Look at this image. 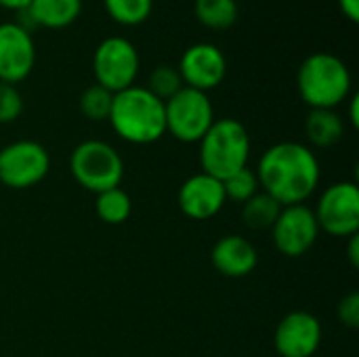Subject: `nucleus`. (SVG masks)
I'll return each instance as SVG.
<instances>
[{
    "label": "nucleus",
    "instance_id": "nucleus-1",
    "mask_svg": "<svg viewBox=\"0 0 359 357\" xmlns=\"http://www.w3.org/2000/svg\"><path fill=\"white\" fill-rule=\"evenodd\" d=\"M261 191L282 206L305 204L320 187L322 166L313 149L299 141H282L267 147L255 168Z\"/></svg>",
    "mask_w": 359,
    "mask_h": 357
},
{
    "label": "nucleus",
    "instance_id": "nucleus-2",
    "mask_svg": "<svg viewBox=\"0 0 359 357\" xmlns=\"http://www.w3.org/2000/svg\"><path fill=\"white\" fill-rule=\"evenodd\" d=\"M107 122L114 133L130 145H151L166 135L164 101L145 86H128L114 93Z\"/></svg>",
    "mask_w": 359,
    "mask_h": 357
},
{
    "label": "nucleus",
    "instance_id": "nucleus-3",
    "mask_svg": "<svg viewBox=\"0 0 359 357\" xmlns=\"http://www.w3.org/2000/svg\"><path fill=\"white\" fill-rule=\"evenodd\" d=\"M297 88L309 109H337L353 95V78L341 57L320 50L299 65Z\"/></svg>",
    "mask_w": 359,
    "mask_h": 357
},
{
    "label": "nucleus",
    "instance_id": "nucleus-4",
    "mask_svg": "<svg viewBox=\"0 0 359 357\" xmlns=\"http://www.w3.org/2000/svg\"><path fill=\"white\" fill-rule=\"evenodd\" d=\"M198 147L202 173L223 181L248 166L252 143L246 126L240 120L219 118L198 141Z\"/></svg>",
    "mask_w": 359,
    "mask_h": 357
},
{
    "label": "nucleus",
    "instance_id": "nucleus-5",
    "mask_svg": "<svg viewBox=\"0 0 359 357\" xmlns=\"http://www.w3.org/2000/svg\"><path fill=\"white\" fill-rule=\"evenodd\" d=\"M69 173L80 187L95 196L120 187L124 179V160L120 151L101 139H86L69 154Z\"/></svg>",
    "mask_w": 359,
    "mask_h": 357
},
{
    "label": "nucleus",
    "instance_id": "nucleus-6",
    "mask_svg": "<svg viewBox=\"0 0 359 357\" xmlns=\"http://www.w3.org/2000/svg\"><path fill=\"white\" fill-rule=\"evenodd\" d=\"M166 133L181 143H198L212 126L215 107L208 93L183 86L177 95L164 101Z\"/></svg>",
    "mask_w": 359,
    "mask_h": 357
},
{
    "label": "nucleus",
    "instance_id": "nucleus-7",
    "mask_svg": "<svg viewBox=\"0 0 359 357\" xmlns=\"http://www.w3.org/2000/svg\"><path fill=\"white\" fill-rule=\"evenodd\" d=\"M141 67V57L137 46L124 36L103 38L93 53V74L95 84L107 88L109 93H120L135 84Z\"/></svg>",
    "mask_w": 359,
    "mask_h": 357
},
{
    "label": "nucleus",
    "instance_id": "nucleus-8",
    "mask_svg": "<svg viewBox=\"0 0 359 357\" xmlns=\"http://www.w3.org/2000/svg\"><path fill=\"white\" fill-rule=\"evenodd\" d=\"M320 231L332 238H351L359 234V187L355 181L328 185L313 208Z\"/></svg>",
    "mask_w": 359,
    "mask_h": 357
},
{
    "label": "nucleus",
    "instance_id": "nucleus-9",
    "mask_svg": "<svg viewBox=\"0 0 359 357\" xmlns=\"http://www.w3.org/2000/svg\"><path fill=\"white\" fill-rule=\"evenodd\" d=\"M50 156L44 145L21 139L0 149V183L8 189H29L46 179Z\"/></svg>",
    "mask_w": 359,
    "mask_h": 357
},
{
    "label": "nucleus",
    "instance_id": "nucleus-10",
    "mask_svg": "<svg viewBox=\"0 0 359 357\" xmlns=\"http://www.w3.org/2000/svg\"><path fill=\"white\" fill-rule=\"evenodd\" d=\"M271 238L278 252L288 259H299L307 255L320 238L313 208H309L307 204L282 206L271 227Z\"/></svg>",
    "mask_w": 359,
    "mask_h": 357
},
{
    "label": "nucleus",
    "instance_id": "nucleus-11",
    "mask_svg": "<svg viewBox=\"0 0 359 357\" xmlns=\"http://www.w3.org/2000/svg\"><path fill=\"white\" fill-rule=\"evenodd\" d=\"M177 69L185 86L208 93L225 80L227 57L217 44L196 42L183 50Z\"/></svg>",
    "mask_w": 359,
    "mask_h": 357
},
{
    "label": "nucleus",
    "instance_id": "nucleus-12",
    "mask_svg": "<svg viewBox=\"0 0 359 357\" xmlns=\"http://www.w3.org/2000/svg\"><path fill=\"white\" fill-rule=\"evenodd\" d=\"M36 65V44L32 32L17 21L0 23V82L19 84Z\"/></svg>",
    "mask_w": 359,
    "mask_h": 357
},
{
    "label": "nucleus",
    "instance_id": "nucleus-13",
    "mask_svg": "<svg viewBox=\"0 0 359 357\" xmlns=\"http://www.w3.org/2000/svg\"><path fill=\"white\" fill-rule=\"evenodd\" d=\"M322 322L309 311L286 314L273 332L276 351L282 357H313L322 345Z\"/></svg>",
    "mask_w": 359,
    "mask_h": 357
},
{
    "label": "nucleus",
    "instance_id": "nucleus-14",
    "mask_svg": "<svg viewBox=\"0 0 359 357\" xmlns=\"http://www.w3.org/2000/svg\"><path fill=\"white\" fill-rule=\"evenodd\" d=\"M225 189L223 181L206 175V173H196L187 177L177 194V204L181 213L194 221H208L217 217L223 206H225Z\"/></svg>",
    "mask_w": 359,
    "mask_h": 357
},
{
    "label": "nucleus",
    "instance_id": "nucleus-15",
    "mask_svg": "<svg viewBox=\"0 0 359 357\" xmlns=\"http://www.w3.org/2000/svg\"><path fill=\"white\" fill-rule=\"evenodd\" d=\"M210 263L221 276L238 280L250 276L257 269L259 252L250 240L242 238L240 234H229L215 242Z\"/></svg>",
    "mask_w": 359,
    "mask_h": 357
},
{
    "label": "nucleus",
    "instance_id": "nucleus-16",
    "mask_svg": "<svg viewBox=\"0 0 359 357\" xmlns=\"http://www.w3.org/2000/svg\"><path fill=\"white\" fill-rule=\"evenodd\" d=\"M82 13V0H32L27 8L19 11L17 23L32 32L34 27L65 29Z\"/></svg>",
    "mask_w": 359,
    "mask_h": 357
},
{
    "label": "nucleus",
    "instance_id": "nucleus-17",
    "mask_svg": "<svg viewBox=\"0 0 359 357\" xmlns=\"http://www.w3.org/2000/svg\"><path fill=\"white\" fill-rule=\"evenodd\" d=\"M345 135V120L337 109H309L305 116V137L309 145L326 149L337 145Z\"/></svg>",
    "mask_w": 359,
    "mask_h": 357
},
{
    "label": "nucleus",
    "instance_id": "nucleus-18",
    "mask_svg": "<svg viewBox=\"0 0 359 357\" xmlns=\"http://www.w3.org/2000/svg\"><path fill=\"white\" fill-rule=\"evenodd\" d=\"M194 13H196V19L204 27L223 32V29H229L238 21L240 6H238V0H196Z\"/></svg>",
    "mask_w": 359,
    "mask_h": 357
},
{
    "label": "nucleus",
    "instance_id": "nucleus-19",
    "mask_svg": "<svg viewBox=\"0 0 359 357\" xmlns=\"http://www.w3.org/2000/svg\"><path fill=\"white\" fill-rule=\"evenodd\" d=\"M280 210L282 204L278 200L265 191H259L242 204V221L250 229H271Z\"/></svg>",
    "mask_w": 359,
    "mask_h": 357
},
{
    "label": "nucleus",
    "instance_id": "nucleus-20",
    "mask_svg": "<svg viewBox=\"0 0 359 357\" xmlns=\"http://www.w3.org/2000/svg\"><path fill=\"white\" fill-rule=\"evenodd\" d=\"M95 213L107 225H122L124 221H128L133 213V200L122 187H114L97 194Z\"/></svg>",
    "mask_w": 359,
    "mask_h": 357
},
{
    "label": "nucleus",
    "instance_id": "nucleus-21",
    "mask_svg": "<svg viewBox=\"0 0 359 357\" xmlns=\"http://www.w3.org/2000/svg\"><path fill=\"white\" fill-rule=\"evenodd\" d=\"M105 13L120 25H141L154 11V0H103Z\"/></svg>",
    "mask_w": 359,
    "mask_h": 357
},
{
    "label": "nucleus",
    "instance_id": "nucleus-22",
    "mask_svg": "<svg viewBox=\"0 0 359 357\" xmlns=\"http://www.w3.org/2000/svg\"><path fill=\"white\" fill-rule=\"evenodd\" d=\"M111 101H114V93H109L99 84H90L80 95V112L86 120L103 122L109 118Z\"/></svg>",
    "mask_w": 359,
    "mask_h": 357
},
{
    "label": "nucleus",
    "instance_id": "nucleus-23",
    "mask_svg": "<svg viewBox=\"0 0 359 357\" xmlns=\"http://www.w3.org/2000/svg\"><path fill=\"white\" fill-rule=\"evenodd\" d=\"M183 80H181V74L175 65H158L149 72V78H147V90L151 95H156L160 101H168L172 95H177L181 88H183Z\"/></svg>",
    "mask_w": 359,
    "mask_h": 357
},
{
    "label": "nucleus",
    "instance_id": "nucleus-24",
    "mask_svg": "<svg viewBox=\"0 0 359 357\" xmlns=\"http://www.w3.org/2000/svg\"><path fill=\"white\" fill-rule=\"evenodd\" d=\"M223 189H225V198L238 204H244L246 200H250L255 194L261 191L259 179L255 168L246 166L233 175H229L227 179H223Z\"/></svg>",
    "mask_w": 359,
    "mask_h": 357
},
{
    "label": "nucleus",
    "instance_id": "nucleus-25",
    "mask_svg": "<svg viewBox=\"0 0 359 357\" xmlns=\"http://www.w3.org/2000/svg\"><path fill=\"white\" fill-rule=\"evenodd\" d=\"M23 114V97L15 84L0 82V124H11Z\"/></svg>",
    "mask_w": 359,
    "mask_h": 357
},
{
    "label": "nucleus",
    "instance_id": "nucleus-26",
    "mask_svg": "<svg viewBox=\"0 0 359 357\" xmlns=\"http://www.w3.org/2000/svg\"><path fill=\"white\" fill-rule=\"evenodd\" d=\"M337 318L345 328H351V330L359 328V292L353 290L339 301Z\"/></svg>",
    "mask_w": 359,
    "mask_h": 357
},
{
    "label": "nucleus",
    "instance_id": "nucleus-27",
    "mask_svg": "<svg viewBox=\"0 0 359 357\" xmlns=\"http://www.w3.org/2000/svg\"><path fill=\"white\" fill-rule=\"evenodd\" d=\"M339 2V8L341 13L351 21V23H358L359 21V0H337Z\"/></svg>",
    "mask_w": 359,
    "mask_h": 357
},
{
    "label": "nucleus",
    "instance_id": "nucleus-28",
    "mask_svg": "<svg viewBox=\"0 0 359 357\" xmlns=\"http://www.w3.org/2000/svg\"><path fill=\"white\" fill-rule=\"evenodd\" d=\"M349 240V246H347V257L351 261L353 267H359V234L358 236H351L347 238Z\"/></svg>",
    "mask_w": 359,
    "mask_h": 357
},
{
    "label": "nucleus",
    "instance_id": "nucleus-29",
    "mask_svg": "<svg viewBox=\"0 0 359 357\" xmlns=\"http://www.w3.org/2000/svg\"><path fill=\"white\" fill-rule=\"evenodd\" d=\"M347 101H349V122H351V126H353V128H358L359 126V112H358L359 97L358 95H351Z\"/></svg>",
    "mask_w": 359,
    "mask_h": 357
},
{
    "label": "nucleus",
    "instance_id": "nucleus-30",
    "mask_svg": "<svg viewBox=\"0 0 359 357\" xmlns=\"http://www.w3.org/2000/svg\"><path fill=\"white\" fill-rule=\"evenodd\" d=\"M32 0H0V6H4V8H8V11H15V13H19V11H23V8H27V4H29Z\"/></svg>",
    "mask_w": 359,
    "mask_h": 357
}]
</instances>
